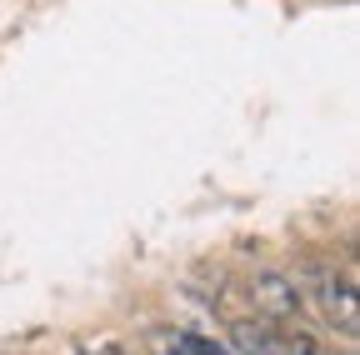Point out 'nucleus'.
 Listing matches in <instances>:
<instances>
[{
	"label": "nucleus",
	"instance_id": "1",
	"mask_svg": "<svg viewBox=\"0 0 360 355\" xmlns=\"http://www.w3.org/2000/svg\"><path fill=\"white\" fill-rule=\"evenodd\" d=\"M295 285H300V300H310L315 310H321V321H326L330 330H340L345 340L360 335L355 276H350V271H335L330 260H321V265H305V276H300Z\"/></svg>",
	"mask_w": 360,
	"mask_h": 355
},
{
	"label": "nucleus",
	"instance_id": "3",
	"mask_svg": "<svg viewBox=\"0 0 360 355\" xmlns=\"http://www.w3.org/2000/svg\"><path fill=\"white\" fill-rule=\"evenodd\" d=\"M250 295H255V310H260V321H276V325H290V321H300V310H305V300H300V285H295L290 276H276V271L255 276Z\"/></svg>",
	"mask_w": 360,
	"mask_h": 355
},
{
	"label": "nucleus",
	"instance_id": "2",
	"mask_svg": "<svg viewBox=\"0 0 360 355\" xmlns=\"http://www.w3.org/2000/svg\"><path fill=\"white\" fill-rule=\"evenodd\" d=\"M231 350L236 355H326L321 340H310L305 330H290V325H276V321H236Z\"/></svg>",
	"mask_w": 360,
	"mask_h": 355
}]
</instances>
